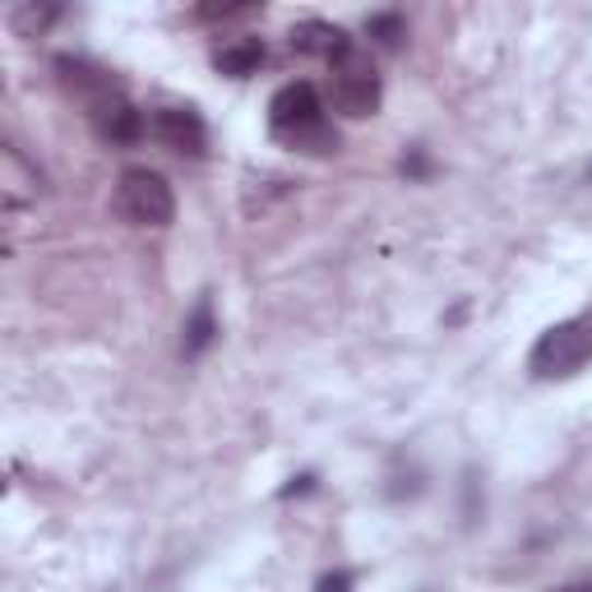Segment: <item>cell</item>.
<instances>
[{
	"label": "cell",
	"instance_id": "1",
	"mask_svg": "<svg viewBox=\"0 0 592 592\" xmlns=\"http://www.w3.org/2000/svg\"><path fill=\"white\" fill-rule=\"evenodd\" d=\"M269 126L296 153H310V157L339 153V130H333L329 116H324V97H320V88H315V84H306V79L283 84L279 93H273Z\"/></svg>",
	"mask_w": 592,
	"mask_h": 592
},
{
	"label": "cell",
	"instance_id": "14",
	"mask_svg": "<svg viewBox=\"0 0 592 592\" xmlns=\"http://www.w3.org/2000/svg\"><path fill=\"white\" fill-rule=\"evenodd\" d=\"M482 509H486V496H482V477H477V467H463V523L472 528L482 519Z\"/></svg>",
	"mask_w": 592,
	"mask_h": 592
},
{
	"label": "cell",
	"instance_id": "15",
	"mask_svg": "<svg viewBox=\"0 0 592 592\" xmlns=\"http://www.w3.org/2000/svg\"><path fill=\"white\" fill-rule=\"evenodd\" d=\"M357 588V575L352 569H333V575H324L320 583H315V592H352Z\"/></svg>",
	"mask_w": 592,
	"mask_h": 592
},
{
	"label": "cell",
	"instance_id": "4",
	"mask_svg": "<svg viewBox=\"0 0 592 592\" xmlns=\"http://www.w3.org/2000/svg\"><path fill=\"white\" fill-rule=\"evenodd\" d=\"M116 213L134 227H171L176 194L167 186V176H157L149 167H126L121 181H116Z\"/></svg>",
	"mask_w": 592,
	"mask_h": 592
},
{
	"label": "cell",
	"instance_id": "5",
	"mask_svg": "<svg viewBox=\"0 0 592 592\" xmlns=\"http://www.w3.org/2000/svg\"><path fill=\"white\" fill-rule=\"evenodd\" d=\"M88 126H93V134L103 140L107 149H134L149 134V121H144V111L130 103V97H121V93H111V97H103V103H93L88 107Z\"/></svg>",
	"mask_w": 592,
	"mask_h": 592
},
{
	"label": "cell",
	"instance_id": "18",
	"mask_svg": "<svg viewBox=\"0 0 592 592\" xmlns=\"http://www.w3.org/2000/svg\"><path fill=\"white\" fill-rule=\"evenodd\" d=\"M403 176H430V163H426L422 149H412V153L403 157Z\"/></svg>",
	"mask_w": 592,
	"mask_h": 592
},
{
	"label": "cell",
	"instance_id": "6",
	"mask_svg": "<svg viewBox=\"0 0 592 592\" xmlns=\"http://www.w3.org/2000/svg\"><path fill=\"white\" fill-rule=\"evenodd\" d=\"M149 134L167 153H181V157L209 153V126L200 121V111H190V107H157L149 116Z\"/></svg>",
	"mask_w": 592,
	"mask_h": 592
},
{
	"label": "cell",
	"instance_id": "20",
	"mask_svg": "<svg viewBox=\"0 0 592 592\" xmlns=\"http://www.w3.org/2000/svg\"><path fill=\"white\" fill-rule=\"evenodd\" d=\"M588 176H592V171H588Z\"/></svg>",
	"mask_w": 592,
	"mask_h": 592
},
{
	"label": "cell",
	"instance_id": "12",
	"mask_svg": "<svg viewBox=\"0 0 592 592\" xmlns=\"http://www.w3.org/2000/svg\"><path fill=\"white\" fill-rule=\"evenodd\" d=\"M61 19V5H19L14 14H10V28L19 33V37H37L47 24H56Z\"/></svg>",
	"mask_w": 592,
	"mask_h": 592
},
{
	"label": "cell",
	"instance_id": "7",
	"mask_svg": "<svg viewBox=\"0 0 592 592\" xmlns=\"http://www.w3.org/2000/svg\"><path fill=\"white\" fill-rule=\"evenodd\" d=\"M56 74H61V84H66L70 93L88 97V107H93V103H103V97H111V93H116L111 74H107L103 66L84 61V56H56Z\"/></svg>",
	"mask_w": 592,
	"mask_h": 592
},
{
	"label": "cell",
	"instance_id": "13",
	"mask_svg": "<svg viewBox=\"0 0 592 592\" xmlns=\"http://www.w3.org/2000/svg\"><path fill=\"white\" fill-rule=\"evenodd\" d=\"M422 490H426V472H422V467H407V472L399 467V472L389 477L384 496H389V500H417Z\"/></svg>",
	"mask_w": 592,
	"mask_h": 592
},
{
	"label": "cell",
	"instance_id": "9",
	"mask_svg": "<svg viewBox=\"0 0 592 592\" xmlns=\"http://www.w3.org/2000/svg\"><path fill=\"white\" fill-rule=\"evenodd\" d=\"M213 66H218V74H227V79H250L264 66V43L260 37H236V43H227L218 56H213Z\"/></svg>",
	"mask_w": 592,
	"mask_h": 592
},
{
	"label": "cell",
	"instance_id": "11",
	"mask_svg": "<svg viewBox=\"0 0 592 592\" xmlns=\"http://www.w3.org/2000/svg\"><path fill=\"white\" fill-rule=\"evenodd\" d=\"M366 37L380 51H399L403 47V37H407V24H403V14L399 10H380V14H370L366 19Z\"/></svg>",
	"mask_w": 592,
	"mask_h": 592
},
{
	"label": "cell",
	"instance_id": "8",
	"mask_svg": "<svg viewBox=\"0 0 592 592\" xmlns=\"http://www.w3.org/2000/svg\"><path fill=\"white\" fill-rule=\"evenodd\" d=\"M292 47H296V51H306V56H324V61H333L339 51L352 47V37H347L339 24L310 19V24H296V28H292Z\"/></svg>",
	"mask_w": 592,
	"mask_h": 592
},
{
	"label": "cell",
	"instance_id": "16",
	"mask_svg": "<svg viewBox=\"0 0 592 592\" xmlns=\"http://www.w3.org/2000/svg\"><path fill=\"white\" fill-rule=\"evenodd\" d=\"M320 486V477H315V472H301V477H292L283 490H279V500H296V496H310V490Z\"/></svg>",
	"mask_w": 592,
	"mask_h": 592
},
{
	"label": "cell",
	"instance_id": "10",
	"mask_svg": "<svg viewBox=\"0 0 592 592\" xmlns=\"http://www.w3.org/2000/svg\"><path fill=\"white\" fill-rule=\"evenodd\" d=\"M213 339H218V320H213V301L209 296H200L190 310V320H186V339H181V357L194 362V357H204V352L213 347Z\"/></svg>",
	"mask_w": 592,
	"mask_h": 592
},
{
	"label": "cell",
	"instance_id": "2",
	"mask_svg": "<svg viewBox=\"0 0 592 592\" xmlns=\"http://www.w3.org/2000/svg\"><path fill=\"white\" fill-rule=\"evenodd\" d=\"M329 107L347 116V121H366V116L380 111L384 103V84H380V74H375V66L366 61V51L352 43L347 51H339L329 61Z\"/></svg>",
	"mask_w": 592,
	"mask_h": 592
},
{
	"label": "cell",
	"instance_id": "19",
	"mask_svg": "<svg viewBox=\"0 0 592 592\" xmlns=\"http://www.w3.org/2000/svg\"><path fill=\"white\" fill-rule=\"evenodd\" d=\"M556 592H592V579H588V583H565V588H556Z\"/></svg>",
	"mask_w": 592,
	"mask_h": 592
},
{
	"label": "cell",
	"instance_id": "17",
	"mask_svg": "<svg viewBox=\"0 0 592 592\" xmlns=\"http://www.w3.org/2000/svg\"><path fill=\"white\" fill-rule=\"evenodd\" d=\"M254 5H200V10H194V14H200V19H236V14H250Z\"/></svg>",
	"mask_w": 592,
	"mask_h": 592
},
{
	"label": "cell",
	"instance_id": "3",
	"mask_svg": "<svg viewBox=\"0 0 592 592\" xmlns=\"http://www.w3.org/2000/svg\"><path fill=\"white\" fill-rule=\"evenodd\" d=\"M592 362V315H579V320H565V324H550L537 347L528 357V370L537 380H569Z\"/></svg>",
	"mask_w": 592,
	"mask_h": 592
}]
</instances>
